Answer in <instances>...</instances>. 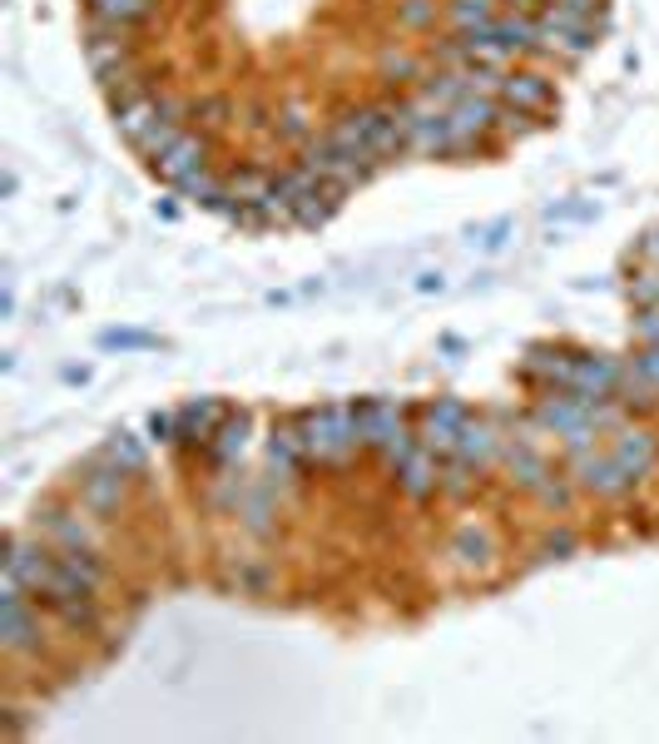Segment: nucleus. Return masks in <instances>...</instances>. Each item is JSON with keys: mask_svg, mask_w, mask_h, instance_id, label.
I'll list each match as a JSON object with an SVG mask.
<instances>
[{"mask_svg": "<svg viewBox=\"0 0 659 744\" xmlns=\"http://www.w3.org/2000/svg\"><path fill=\"white\" fill-rule=\"evenodd\" d=\"M496 95L520 109H546L555 99V90H551V80H541V75H506Z\"/></svg>", "mask_w": 659, "mask_h": 744, "instance_id": "f257e3e1", "label": "nucleus"}, {"mask_svg": "<svg viewBox=\"0 0 659 744\" xmlns=\"http://www.w3.org/2000/svg\"><path fill=\"white\" fill-rule=\"evenodd\" d=\"M496 15H501V0H452V5H446V21L456 25V35L487 31Z\"/></svg>", "mask_w": 659, "mask_h": 744, "instance_id": "f03ea898", "label": "nucleus"}, {"mask_svg": "<svg viewBox=\"0 0 659 744\" xmlns=\"http://www.w3.org/2000/svg\"><path fill=\"white\" fill-rule=\"evenodd\" d=\"M456 452H462L466 462H491V457H496V437H491V427H481V422H466V427L456 432Z\"/></svg>", "mask_w": 659, "mask_h": 744, "instance_id": "7ed1b4c3", "label": "nucleus"}, {"mask_svg": "<svg viewBox=\"0 0 659 744\" xmlns=\"http://www.w3.org/2000/svg\"><path fill=\"white\" fill-rule=\"evenodd\" d=\"M427 15H432V5H407V11H402V25H422Z\"/></svg>", "mask_w": 659, "mask_h": 744, "instance_id": "20e7f679", "label": "nucleus"}]
</instances>
